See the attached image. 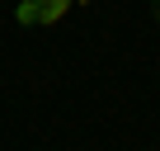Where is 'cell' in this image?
Listing matches in <instances>:
<instances>
[{"instance_id": "3957f363", "label": "cell", "mask_w": 160, "mask_h": 151, "mask_svg": "<svg viewBox=\"0 0 160 151\" xmlns=\"http://www.w3.org/2000/svg\"><path fill=\"white\" fill-rule=\"evenodd\" d=\"M151 19H155V29H160V0H151Z\"/></svg>"}, {"instance_id": "6da1fadb", "label": "cell", "mask_w": 160, "mask_h": 151, "mask_svg": "<svg viewBox=\"0 0 160 151\" xmlns=\"http://www.w3.org/2000/svg\"><path fill=\"white\" fill-rule=\"evenodd\" d=\"M14 19H19L24 29H38V24H42V10H38V0H19V5H14Z\"/></svg>"}, {"instance_id": "7a4b0ae2", "label": "cell", "mask_w": 160, "mask_h": 151, "mask_svg": "<svg viewBox=\"0 0 160 151\" xmlns=\"http://www.w3.org/2000/svg\"><path fill=\"white\" fill-rule=\"evenodd\" d=\"M38 10H42V24H57V19L71 10V0H38Z\"/></svg>"}]
</instances>
